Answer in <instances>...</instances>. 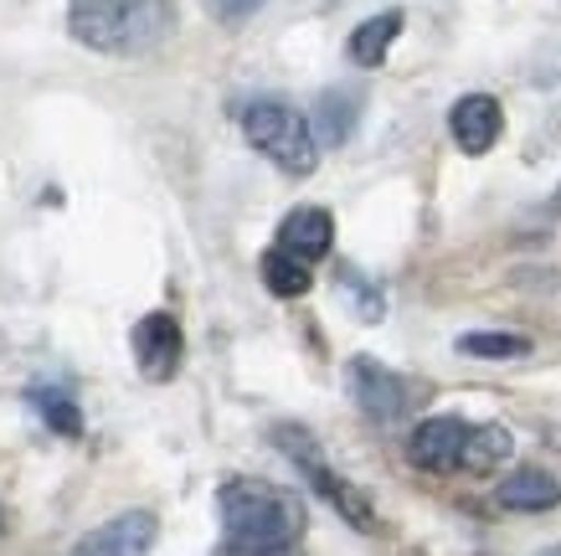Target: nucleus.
Listing matches in <instances>:
<instances>
[{
  "instance_id": "f257e3e1",
  "label": "nucleus",
  "mask_w": 561,
  "mask_h": 556,
  "mask_svg": "<svg viewBox=\"0 0 561 556\" xmlns=\"http://www.w3.org/2000/svg\"><path fill=\"white\" fill-rule=\"evenodd\" d=\"M221 536L238 556H284L305 531V510L268 479H227L217 495Z\"/></svg>"
},
{
  "instance_id": "f03ea898",
  "label": "nucleus",
  "mask_w": 561,
  "mask_h": 556,
  "mask_svg": "<svg viewBox=\"0 0 561 556\" xmlns=\"http://www.w3.org/2000/svg\"><path fill=\"white\" fill-rule=\"evenodd\" d=\"M68 32L108 57H139L171 32V0H68Z\"/></svg>"
},
{
  "instance_id": "7ed1b4c3",
  "label": "nucleus",
  "mask_w": 561,
  "mask_h": 556,
  "mask_svg": "<svg viewBox=\"0 0 561 556\" xmlns=\"http://www.w3.org/2000/svg\"><path fill=\"white\" fill-rule=\"evenodd\" d=\"M242 135L253 150H263L284 175H309L314 160H320V145H314V129H309L305 114H294L289 103L278 99H257L242 109Z\"/></svg>"
},
{
  "instance_id": "20e7f679",
  "label": "nucleus",
  "mask_w": 561,
  "mask_h": 556,
  "mask_svg": "<svg viewBox=\"0 0 561 556\" xmlns=\"http://www.w3.org/2000/svg\"><path fill=\"white\" fill-rule=\"evenodd\" d=\"M273 443L284 449V454L305 469V479L314 485V495H324L330 506L341 510L345 521L356 525V531H376V510H371V500L360 495L351 479H341L335 469H324V458H320V449H314V439H309L305 428H273Z\"/></svg>"
},
{
  "instance_id": "39448f33",
  "label": "nucleus",
  "mask_w": 561,
  "mask_h": 556,
  "mask_svg": "<svg viewBox=\"0 0 561 556\" xmlns=\"http://www.w3.org/2000/svg\"><path fill=\"white\" fill-rule=\"evenodd\" d=\"M154 531H160V525H154L150 510H124L114 521L93 525L68 556H150Z\"/></svg>"
},
{
  "instance_id": "423d86ee",
  "label": "nucleus",
  "mask_w": 561,
  "mask_h": 556,
  "mask_svg": "<svg viewBox=\"0 0 561 556\" xmlns=\"http://www.w3.org/2000/svg\"><path fill=\"white\" fill-rule=\"evenodd\" d=\"M463 443H469V422L463 418H427L412 428L408 458L427 474H448L463 464Z\"/></svg>"
},
{
  "instance_id": "0eeeda50",
  "label": "nucleus",
  "mask_w": 561,
  "mask_h": 556,
  "mask_svg": "<svg viewBox=\"0 0 561 556\" xmlns=\"http://www.w3.org/2000/svg\"><path fill=\"white\" fill-rule=\"evenodd\" d=\"M135 361L145 371V382H171L175 366H181V325L171 315H145L135 325Z\"/></svg>"
},
{
  "instance_id": "6e6552de",
  "label": "nucleus",
  "mask_w": 561,
  "mask_h": 556,
  "mask_svg": "<svg viewBox=\"0 0 561 556\" xmlns=\"http://www.w3.org/2000/svg\"><path fill=\"white\" fill-rule=\"evenodd\" d=\"M351 392H356L360 412L376 422L402 418V407H408V387H402L381 361H371V355H356V361H351Z\"/></svg>"
},
{
  "instance_id": "1a4fd4ad",
  "label": "nucleus",
  "mask_w": 561,
  "mask_h": 556,
  "mask_svg": "<svg viewBox=\"0 0 561 556\" xmlns=\"http://www.w3.org/2000/svg\"><path fill=\"white\" fill-rule=\"evenodd\" d=\"M500 124L505 118H500V103L490 93H469V99L448 109V135H454V145L463 155H490L494 139H500Z\"/></svg>"
},
{
  "instance_id": "9d476101",
  "label": "nucleus",
  "mask_w": 561,
  "mask_h": 556,
  "mask_svg": "<svg viewBox=\"0 0 561 556\" xmlns=\"http://www.w3.org/2000/svg\"><path fill=\"white\" fill-rule=\"evenodd\" d=\"M330 242H335V222H330L324 206H294L289 217L278 222V248L305 258V263L330 253Z\"/></svg>"
},
{
  "instance_id": "9b49d317",
  "label": "nucleus",
  "mask_w": 561,
  "mask_h": 556,
  "mask_svg": "<svg viewBox=\"0 0 561 556\" xmlns=\"http://www.w3.org/2000/svg\"><path fill=\"white\" fill-rule=\"evenodd\" d=\"M356 93H345V88H330V93H320V103H314V114H309V129H314V145H324V150H335V145H345V139L356 135Z\"/></svg>"
},
{
  "instance_id": "f8f14e48",
  "label": "nucleus",
  "mask_w": 561,
  "mask_h": 556,
  "mask_svg": "<svg viewBox=\"0 0 561 556\" xmlns=\"http://www.w3.org/2000/svg\"><path fill=\"white\" fill-rule=\"evenodd\" d=\"M494 500L505 510H551V506H561V485L546 469H515L511 479L500 485Z\"/></svg>"
},
{
  "instance_id": "ddd939ff",
  "label": "nucleus",
  "mask_w": 561,
  "mask_h": 556,
  "mask_svg": "<svg viewBox=\"0 0 561 556\" xmlns=\"http://www.w3.org/2000/svg\"><path fill=\"white\" fill-rule=\"evenodd\" d=\"M397 32H402V11H381V16L360 21L356 32H351V63L356 68H381Z\"/></svg>"
},
{
  "instance_id": "4468645a",
  "label": "nucleus",
  "mask_w": 561,
  "mask_h": 556,
  "mask_svg": "<svg viewBox=\"0 0 561 556\" xmlns=\"http://www.w3.org/2000/svg\"><path fill=\"white\" fill-rule=\"evenodd\" d=\"M515 439L505 433V428H469V443H463V469L469 474H494L505 458H511Z\"/></svg>"
},
{
  "instance_id": "2eb2a0df",
  "label": "nucleus",
  "mask_w": 561,
  "mask_h": 556,
  "mask_svg": "<svg viewBox=\"0 0 561 556\" xmlns=\"http://www.w3.org/2000/svg\"><path fill=\"white\" fill-rule=\"evenodd\" d=\"M263 284H268V294H278V299H299V294H309L314 279H309L305 258L273 248V253H263Z\"/></svg>"
},
{
  "instance_id": "dca6fc26",
  "label": "nucleus",
  "mask_w": 561,
  "mask_h": 556,
  "mask_svg": "<svg viewBox=\"0 0 561 556\" xmlns=\"http://www.w3.org/2000/svg\"><path fill=\"white\" fill-rule=\"evenodd\" d=\"M32 407L42 412V422H47V428H57V433H62V439H78V433H83V412H78V402H72L68 392L36 387L32 392Z\"/></svg>"
},
{
  "instance_id": "f3484780",
  "label": "nucleus",
  "mask_w": 561,
  "mask_h": 556,
  "mask_svg": "<svg viewBox=\"0 0 561 556\" xmlns=\"http://www.w3.org/2000/svg\"><path fill=\"white\" fill-rule=\"evenodd\" d=\"M463 355H490V361H511V355H526L530 340L526 336H500V330H474V336H459Z\"/></svg>"
},
{
  "instance_id": "a211bd4d",
  "label": "nucleus",
  "mask_w": 561,
  "mask_h": 556,
  "mask_svg": "<svg viewBox=\"0 0 561 556\" xmlns=\"http://www.w3.org/2000/svg\"><path fill=\"white\" fill-rule=\"evenodd\" d=\"M263 5V0H211V11H217L221 21H248Z\"/></svg>"
},
{
  "instance_id": "6ab92c4d",
  "label": "nucleus",
  "mask_w": 561,
  "mask_h": 556,
  "mask_svg": "<svg viewBox=\"0 0 561 556\" xmlns=\"http://www.w3.org/2000/svg\"><path fill=\"white\" fill-rule=\"evenodd\" d=\"M536 556H561V546H551V552H536Z\"/></svg>"
}]
</instances>
